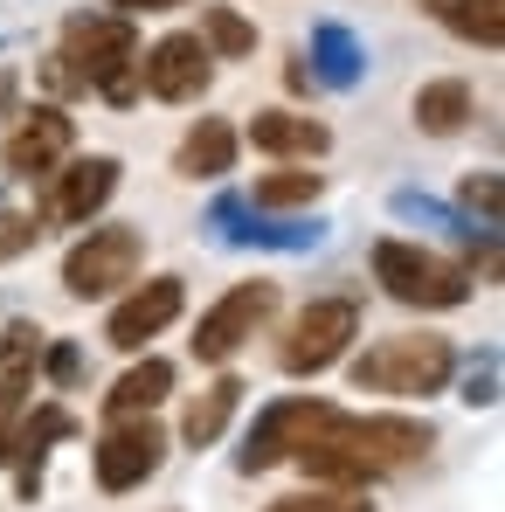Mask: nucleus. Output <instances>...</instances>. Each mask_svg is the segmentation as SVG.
<instances>
[{
	"label": "nucleus",
	"mask_w": 505,
	"mask_h": 512,
	"mask_svg": "<svg viewBox=\"0 0 505 512\" xmlns=\"http://www.w3.org/2000/svg\"><path fill=\"white\" fill-rule=\"evenodd\" d=\"M77 367H84L77 346H49V374H56V381H77Z\"/></svg>",
	"instance_id": "bb28decb"
},
{
	"label": "nucleus",
	"mask_w": 505,
	"mask_h": 512,
	"mask_svg": "<svg viewBox=\"0 0 505 512\" xmlns=\"http://www.w3.org/2000/svg\"><path fill=\"white\" fill-rule=\"evenodd\" d=\"M180 305H187V291H180V277H153V284H139L118 312H111V326H104V340L118 346V353H139V346L153 340V333H167L173 319H180Z\"/></svg>",
	"instance_id": "f8f14e48"
},
{
	"label": "nucleus",
	"mask_w": 505,
	"mask_h": 512,
	"mask_svg": "<svg viewBox=\"0 0 505 512\" xmlns=\"http://www.w3.org/2000/svg\"><path fill=\"white\" fill-rule=\"evenodd\" d=\"M111 194H118V160L97 153V160H77V167L56 173V187H49V215H56V222H90Z\"/></svg>",
	"instance_id": "ddd939ff"
},
{
	"label": "nucleus",
	"mask_w": 505,
	"mask_h": 512,
	"mask_svg": "<svg viewBox=\"0 0 505 512\" xmlns=\"http://www.w3.org/2000/svg\"><path fill=\"white\" fill-rule=\"evenodd\" d=\"M374 284L395 298V305H416V312H450L471 298V270H457L450 256L422 250V243H374Z\"/></svg>",
	"instance_id": "7ed1b4c3"
},
{
	"label": "nucleus",
	"mask_w": 505,
	"mask_h": 512,
	"mask_svg": "<svg viewBox=\"0 0 505 512\" xmlns=\"http://www.w3.org/2000/svg\"><path fill=\"white\" fill-rule=\"evenodd\" d=\"M326 429H333V436L353 450V457H360V464H367V471H374V478H381V471L416 464L422 450L436 443V436H429V423H416V416H333Z\"/></svg>",
	"instance_id": "6e6552de"
},
{
	"label": "nucleus",
	"mask_w": 505,
	"mask_h": 512,
	"mask_svg": "<svg viewBox=\"0 0 505 512\" xmlns=\"http://www.w3.org/2000/svg\"><path fill=\"white\" fill-rule=\"evenodd\" d=\"M353 340H360V305L353 298H319L291 319V333L277 346V367L284 374H326L333 360H346Z\"/></svg>",
	"instance_id": "423d86ee"
},
{
	"label": "nucleus",
	"mask_w": 505,
	"mask_h": 512,
	"mask_svg": "<svg viewBox=\"0 0 505 512\" xmlns=\"http://www.w3.org/2000/svg\"><path fill=\"white\" fill-rule=\"evenodd\" d=\"M35 360H42V333H35L28 319H14V326L0 333V381L35 388Z\"/></svg>",
	"instance_id": "412c9836"
},
{
	"label": "nucleus",
	"mask_w": 505,
	"mask_h": 512,
	"mask_svg": "<svg viewBox=\"0 0 505 512\" xmlns=\"http://www.w3.org/2000/svg\"><path fill=\"white\" fill-rule=\"evenodd\" d=\"M215 77V56L201 35H160L146 56H139V90L160 97V104H194Z\"/></svg>",
	"instance_id": "1a4fd4ad"
},
{
	"label": "nucleus",
	"mask_w": 505,
	"mask_h": 512,
	"mask_svg": "<svg viewBox=\"0 0 505 512\" xmlns=\"http://www.w3.org/2000/svg\"><path fill=\"white\" fill-rule=\"evenodd\" d=\"M173 167L187 173V180H222V173L236 167V125H229V118H201V125L180 139Z\"/></svg>",
	"instance_id": "2eb2a0df"
},
{
	"label": "nucleus",
	"mask_w": 505,
	"mask_h": 512,
	"mask_svg": "<svg viewBox=\"0 0 505 512\" xmlns=\"http://www.w3.org/2000/svg\"><path fill=\"white\" fill-rule=\"evenodd\" d=\"M111 14H167V7H187V0H104Z\"/></svg>",
	"instance_id": "cd10ccee"
},
{
	"label": "nucleus",
	"mask_w": 505,
	"mask_h": 512,
	"mask_svg": "<svg viewBox=\"0 0 505 512\" xmlns=\"http://www.w3.org/2000/svg\"><path fill=\"white\" fill-rule=\"evenodd\" d=\"M471 118H478V97H471L464 77H436V84L416 90V125L429 139H450V132H464Z\"/></svg>",
	"instance_id": "dca6fc26"
},
{
	"label": "nucleus",
	"mask_w": 505,
	"mask_h": 512,
	"mask_svg": "<svg viewBox=\"0 0 505 512\" xmlns=\"http://www.w3.org/2000/svg\"><path fill=\"white\" fill-rule=\"evenodd\" d=\"M139 263H146V236L132 222H104L63 256V291L70 298H111L118 284L139 277Z\"/></svg>",
	"instance_id": "20e7f679"
},
{
	"label": "nucleus",
	"mask_w": 505,
	"mask_h": 512,
	"mask_svg": "<svg viewBox=\"0 0 505 512\" xmlns=\"http://www.w3.org/2000/svg\"><path fill=\"white\" fill-rule=\"evenodd\" d=\"M443 28H457L464 42H485V49H499L505 42V7H492V0H422Z\"/></svg>",
	"instance_id": "6ab92c4d"
},
{
	"label": "nucleus",
	"mask_w": 505,
	"mask_h": 512,
	"mask_svg": "<svg viewBox=\"0 0 505 512\" xmlns=\"http://www.w3.org/2000/svg\"><path fill=\"white\" fill-rule=\"evenodd\" d=\"M277 312V284H229L208 312H201V326H194V360H208V367H222V360H236L243 346L263 333V319Z\"/></svg>",
	"instance_id": "39448f33"
},
{
	"label": "nucleus",
	"mask_w": 505,
	"mask_h": 512,
	"mask_svg": "<svg viewBox=\"0 0 505 512\" xmlns=\"http://www.w3.org/2000/svg\"><path fill=\"white\" fill-rule=\"evenodd\" d=\"M21 416H28V388L21 381H0V464H7V443H14Z\"/></svg>",
	"instance_id": "b1692460"
},
{
	"label": "nucleus",
	"mask_w": 505,
	"mask_h": 512,
	"mask_svg": "<svg viewBox=\"0 0 505 512\" xmlns=\"http://www.w3.org/2000/svg\"><path fill=\"white\" fill-rule=\"evenodd\" d=\"M167 464V429L153 416H118V429L97 443V485L104 492H132Z\"/></svg>",
	"instance_id": "9d476101"
},
{
	"label": "nucleus",
	"mask_w": 505,
	"mask_h": 512,
	"mask_svg": "<svg viewBox=\"0 0 505 512\" xmlns=\"http://www.w3.org/2000/svg\"><path fill=\"white\" fill-rule=\"evenodd\" d=\"M63 56L84 77V90H104L111 104L139 97V28H132V14H77L63 28Z\"/></svg>",
	"instance_id": "f257e3e1"
},
{
	"label": "nucleus",
	"mask_w": 505,
	"mask_h": 512,
	"mask_svg": "<svg viewBox=\"0 0 505 512\" xmlns=\"http://www.w3.org/2000/svg\"><path fill=\"white\" fill-rule=\"evenodd\" d=\"M270 512H367V499H360V492H346V485H319V492L277 499Z\"/></svg>",
	"instance_id": "5701e85b"
},
{
	"label": "nucleus",
	"mask_w": 505,
	"mask_h": 512,
	"mask_svg": "<svg viewBox=\"0 0 505 512\" xmlns=\"http://www.w3.org/2000/svg\"><path fill=\"white\" fill-rule=\"evenodd\" d=\"M250 146L256 153H277V160H319L333 146V132L305 111H256L250 118Z\"/></svg>",
	"instance_id": "4468645a"
},
{
	"label": "nucleus",
	"mask_w": 505,
	"mask_h": 512,
	"mask_svg": "<svg viewBox=\"0 0 505 512\" xmlns=\"http://www.w3.org/2000/svg\"><path fill=\"white\" fill-rule=\"evenodd\" d=\"M201 42H208V56H250L256 28L236 7H201Z\"/></svg>",
	"instance_id": "aec40b11"
},
{
	"label": "nucleus",
	"mask_w": 505,
	"mask_h": 512,
	"mask_svg": "<svg viewBox=\"0 0 505 512\" xmlns=\"http://www.w3.org/2000/svg\"><path fill=\"white\" fill-rule=\"evenodd\" d=\"M464 201H478L485 215H499V180L485 173V180H464Z\"/></svg>",
	"instance_id": "a878e982"
},
{
	"label": "nucleus",
	"mask_w": 505,
	"mask_h": 512,
	"mask_svg": "<svg viewBox=\"0 0 505 512\" xmlns=\"http://www.w3.org/2000/svg\"><path fill=\"white\" fill-rule=\"evenodd\" d=\"M70 146H77V125H70V111H63V104H35V111H28L14 132H7L0 160H7V173L35 180V173H49L56 160H70Z\"/></svg>",
	"instance_id": "9b49d317"
},
{
	"label": "nucleus",
	"mask_w": 505,
	"mask_h": 512,
	"mask_svg": "<svg viewBox=\"0 0 505 512\" xmlns=\"http://www.w3.org/2000/svg\"><path fill=\"white\" fill-rule=\"evenodd\" d=\"M236 402H243V381L236 374H222L215 388H201L194 395V409H187V423H180V436L194 443V450H208L222 429H229V416H236Z\"/></svg>",
	"instance_id": "a211bd4d"
},
{
	"label": "nucleus",
	"mask_w": 505,
	"mask_h": 512,
	"mask_svg": "<svg viewBox=\"0 0 505 512\" xmlns=\"http://www.w3.org/2000/svg\"><path fill=\"white\" fill-rule=\"evenodd\" d=\"M457 374V353L450 340H436V333H395V340H374L360 360H353V388H367V395H436L443 381Z\"/></svg>",
	"instance_id": "f03ea898"
},
{
	"label": "nucleus",
	"mask_w": 505,
	"mask_h": 512,
	"mask_svg": "<svg viewBox=\"0 0 505 512\" xmlns=\"http://www.w3.org/2000/svg\"><path fill=\"white\" fill-rule=\"evenodd\" d=\"M319 194H326L319 173H256V208H305Z\"/></svg>",
	"instance_id": "4be33fe9"
},
{
	"label": "nucleus",
	"mask_w": 505,
	"mask_h": 512,
	"mask_svg": "<svg viewBox=\"0 0 505 512\" xmlns=\"http://www.w3.org/2000/svg\"><path fill=\"white\" fill-rule=\"evenodd\" d=\"M339 409L333 402H319V395H284V402H270L263 416H256V429L243 436V471H270V464H284V457H298L319 429L333 423Z\"/></svg>",
	"instance_id": "0eeeda50"
},
{
	"label": "nucleus",
	"mask_w": 505,
	"mask_h": 512,
	"mask_svg": "<svg viewBox=\"0 0 505 512\" xmlns=\"http://www.w3.org/2000/svg\"><path fill=\"white\" fill-rule=\"evenodd\" d=\"M167 395H173V360H139V367L104 395V416H111V423H118V416H153Z\"/></svg>",
	"instance_id": "f3484780"
},
{
	"label": "nucleus",
	"mask_w": 505,
	"mask_h": 512,
	"mask_svg": "<svg viewBox=\"0 0 505 512\" xmlns=\"http://www.w3.org/2000/svg\"><path fill=\"white\" fill-rule=\"evenodd\" d=\"M35 236H42V222H28V215H7V222H0V256L28 250V243H35Z\"/></svg>",
	"instance_id": "393cba45"
},
{
	"label": "nucleus",
	"mask_w": 505,
	"mask_h": 512,
	"mask_svg": "<svg viewBox=\"0 0 505 512\" xmlns=\"http://www.w3.org/2000/svg\"><path fill=\"white\" fill-rule=\"evenodd\" d=\"M492 7H505V0H492Z\"/></svg>",
	"instance_id": "c85d7f7f"
}]
</instances>
